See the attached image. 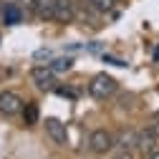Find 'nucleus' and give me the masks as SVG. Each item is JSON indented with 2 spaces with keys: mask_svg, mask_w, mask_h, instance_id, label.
Segmentation results:
<instances>
[{
  "mask_svg": "<svg viewBox=\"0 0 159 159\" xmlns=\"http://www.w3.org/2000/svg\"><path fill=\"white\" fill-rule=\"evenodd\" d=\"M116 89H119L116 78L109 76V73H96V76L91 78V84H89V93H91L93 98H106V96H111Z\"/></svg>",
  "mask_w": 159,
  "mask_h": 159,
  "instance_id": "nucleus-1",
  "label": "nucleus"
},
{
  "mask_svg": "<svg viewBox=\"0 0 159 159\" xmlns=\"http://www.w3.org/2000/svg\"><path fill=\"white\" fill-rule=\"evenodd\" d=\"M89 147L93 154H106L114 149V134L106 131V129H96L91 136H89Z\"/></svg>",
  "mask_w": 159,
  "mask_h": 159,
  "instance_id": "nucleus-2",
  "label": "nucleus"
},
{
  "mask_svg": "<svg viewBox=\"0 0 159 159\" xmlns=\"http://www.w3.org/2000/svg\"><path fill=\"white\" fill-rule=\"evenodd\" d=\"M20 109H23V98L15 91H3L0 93V114L3 116H15V114H20Z\"/></svg>",
  "mask_w": 159,
  "mask_h": 159,
  "instance_id": "nucleus-3",
  "label": "nucleus"
},
{
  "mask_svg": "<svg viewBox=\"0 0 159 159\" xmlns=\"http://www.w3.org/2000/svg\"><path fill=\"white\" fill-rule=\"evenodd\" d=\"M30 78L38 84V89H43V91L56 89V73H53L48 66H35V68L30 71Z\"/></svg>",
  "mask_w": 159,
  "mask_h": 159,
  "instance_id": "nucleus-4",
  "label": "nucleus"
},
{
  "mask_svg": "<svg viewBox=\"0 0 159 159\" xmlns=\"http://www.w3.org/2000/svg\"><path fill=\"white\" fill-rule=\"evenodd\" d=\"M46 131H48V136L53 139L58 147H66L68 144V129H66V124L58 121V119H46Z\"/></svg>",
  "mask_w": 159,
  "mask_h": 159,
  "instance_id": "nucleus-5",
  "label": "nucleus"
},
{
  "mask_svg": "<svg viewBox=\"0 0 159 159\" xmlns=\"http://www.w3.org/2000/svg\"><path fill=\"white\" fill-rule=\"evenodd\" d=\"M73 18H76V3H73V0H56L53 20H58V23H71Z\"/></svg>",
  "mask_w": 159,
  "mask_h": 159,
  "instance_id": "nucleus-6",
  "label": "nucleus"
},
{
  "mask_svg": "<svg viewBox=\"0 0 159 159\" xmlns=\"http://www.w3.org/2000/svg\"><path fill=\"white\" fill-rule=\"evenodd\" d=\"M136 134L139 131H134V129H121V131L114 136V147H121L124 152L136 149Z\"/></svg>",
  "mask_w": 159,
  "mask_h": 159,
  "instance_id": "nucleus-7",
  "label": "nucleus"
},
{
  "mask_svg": "<svg viewBox=\"0 0 159 159\" xmlns=\"http://www.w3.org/2000/svg\"><path fill=\"white\" fill-rule=\"evenodd\" d=\"M0 18H3V23L5 25H18V23H23V10L18 8L15 3H3V10H0Z\"/></svg>",
  "mask_w": 159,
  "mask_h": 159,
  "instance_id": "nucleus-8",
  "label": "nucleus"
},
{
  "mask_svg": "<svg viewBox=\"0 0 159 159\" xmlns=\"http://www.w3.org/2000/svg\"><path fill=\"white\" fill-rule=\"evenodd\" d=\"M53 8H56V0H35L33 13L41 20H53Z\"/></svg>",
  "mask_w": 159,
  "mask_h": 159,
  "instance_id": "nucleus-9",
  "label": "nucleus"
},
{
  "mask_svg": "<svg viewBox=\"0 0 159 159\" xmlns=\"http://www.w3.org/2000/svg\"><path fill=\"white\" fill-rule=\"evenodd\" d=\"M154 147H157V136H154V134H149L147 129L136 134V149H142L144 154H152Z\"/></svg>",
  "mask_w": 159,
  "mask_h": 159,
  "instance_id": "nucleus-10",
  "label": "nucleus"
},
{
  "mask_svg": "<svg viewBox=\"0 0 159 159\" xmlns=\"http://www.w3.org/2000/svg\"><path fill=\"white\" fill-rule=\"evenodd\" d=\"M48 68H51L53 73H66V71H71V68H73V58H71V56L56 58V61H51V63H48Z\"/></svg>",
  "mask_w": 159,
  "mask_h": 159,
  "instance_id": "nucleus-11",
  "label": "nucleus"
},
{
  "mask_svg": "<svg viewBox=\"0 0 159 159\" xmlns=\"http://www.w3.org/2000/svg\"><path fill=\"white\" fill-rule=\"evenodd\" d=\"M20 114H23V121H25L28 126H33V124L38 121V106H35V104H23Z\"/></svg>",
  "mask_w": 159,
  "mask_h": 159,
  "instance_id": "nucleus-12",
  "label": "nucleus"
},
{
  "mask_svg": "<svg viewBox=\"0 0 159 159\" xmlns=\"http://www.w3.org/2000/svg\"><path fill=\"white\" fill-rule=\"evenodd\" d=\"M76 15H78V18H81V20H84V23L89 20L91 25H96V15H98V13H96V10H93V8H91V5L86 3V5L81 8V10H78V8H76Z\"/></svg>",
  "mask_w": 159,
  "mask_h": 159,
  "instance_id": "nucleus-13",
  "label": "nucleus"
},
{
  "mask_svg": "<svg viewBox=\"0 0 159 159\" xmlns=\"http://www.w3.org/2000/svg\"><path fill=\"white\" fill-rule=\"evenodd\" d=\"M86 3L96 10V13H109L114 8V0H86Z\"/></svg>",
  "mask_w": 159,
  "mask_h": 159,
  "instance_id": "nucleus-14",
  "label": "nucleus"
},
{
  "mask_svg": "<svg viewBox=\"0 0 159 159\" xmlns=\"http://www.w3.org/2000/svg\"><path fill=\"white\" fill-rule=\"evenodd\" d=\"M147 131L154 134V136L159 139V111H154V114L149 116V121H147Z\"/></svg>",
  "mask_w": 159,
  "mask_h": 159,
  "instance_id": "nucleus-15",
  "label": "nucleus"
},
{
  "mask_svg": "<svg viewBox=\"0 0 159 159\" xmlns=\"http://www.w3.org/2000/svg\"><path fill=\"white\" fill-rule=\"evenodd\" d=\"M15 5L20 8V10H25V13H30V10H33V5H35V0H18Z\"/></svg>",
  "mask_w": 159,
  "mask_h": 159,
  "instance_id": "nucleus-16",
  "label": "nucleus"
},
{
  "mask_svg": "<svg viewBox=\"0 0 159 159\" xmlns=\"http://www.w3.org/2000/svg\"><path fill=\"white\" fill-rule=\"evenodd\" d=\"M56 93H58V96H68V98H76V91H73V89H63V86H56Z\"/></svg>",
  "mask_w": 159,
  "mask_h": 159,
  "instance_id": "nucleus-17",
  "label": "nucleus"
},
{
  "mask_svg": "<svg viewBox=\"0 0 159 159\" xmlns=\"http://www.w3.org/2000/svg\"><path fill=\"white\" fill-rule=\"evenodd\" d=\"M104 61H109L114 66H126V61H119V58H111V56H104Z\"/></svg>",
  "mask_w": 159,
  "mask_h": 159,
  "instance_id": "nucleus-18",
  "label": "nucleus"
},
{
  "mask_svg": "<svg viewBox=\"0 0 159 159\" xmlns=\"http://www.w3.org/2000/svg\"><path fill=\"white\" fill-rule=\"evenodd\" d=\"M35 58H51V51L41 48V51H35Z\"/></svg>",
  "mask_w": 159,
  "mask_h": 159,
  "instance_id": "nucleus-19",
  "label": "nucleus"
},
{
  "mask_svg": "<svg viewBox=\"0 0 159 159\" xmlns=\"http://www.w3.org/2000/svg\"><path fill=\"white\" fill-rule=\"evenodd\" d=\"M114 159H134V154L131 152H121V154H116Z\"/></svg>",
  "mask_w": 159,
  "mask_h": 159,
  "instance_id": "nucleus-20",
  "label": "nucleus"
},
{
  "mask_svg": "<svg viewBox=\"0 0 159 159\" xmlns=\"http://www.w3.org/2000/svg\"><path fill=\"white\" fill-rule=\"evenodd\" d=\"M149 159H159V152H152V154H149Z\"/></svg>",
  "mask_w": 159,
  "mask_h": 159,
  "instance_id": "nucleus-21",
  "label": "nucleus"
},
{
  "mask_svg": "<svg viewBox=\"0 0 159 159\" xmlns=\"http://www.w3.org/2000/svg\"><path fill=\"white\" fill-rule=\"evenodd\" d=\"M0 10H3V0H0Z\"/></svg>",
  "mask_w": 159,
  "mask_h": 159,
  "instance_id": "nucleus-22",
  "label": "nucleus"
}]
</instances>
